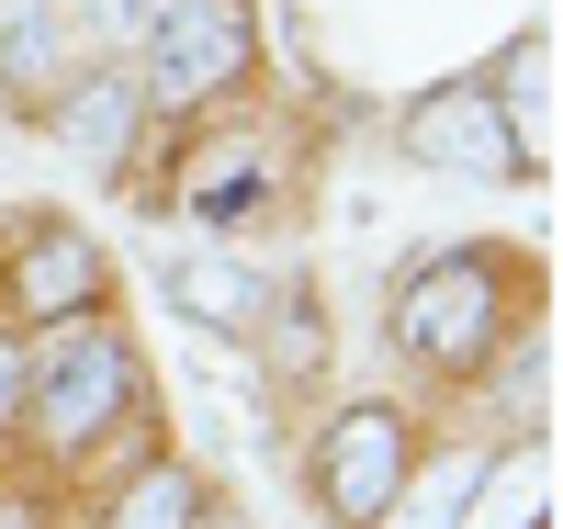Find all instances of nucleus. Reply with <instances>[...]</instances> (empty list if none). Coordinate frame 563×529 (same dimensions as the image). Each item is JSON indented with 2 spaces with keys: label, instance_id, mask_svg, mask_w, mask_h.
Listing matches in <instances>:
<instances>
[{
  "label": "nucleus",
  "instance_id": "nucleus-16",
  "mask_svg": "<svg viewBox=\"0 0 563 529\" xmlns=\"http://www.w3.org/2000/svg\"><path fill=\"white\" fill-rule=\"evenodd\" d=\"M0 529H23V507H12V496H0Z\"/></svg>",
  "mask_w": 563,
  "mask_h": 529
},
{
  "label": "nucleus",
  "instance_id": "nucleus-13",
  "mask_svg": "<svg viewBox=\"0 0 563 529\" xmlns=\"http://www.w3.org/2000/svg\"><path fill=\"white\" fill-rule=\"evenodd\" d=\"M507 417H541V361H507Z\"/></svg>",
  "mask_w": 563,
  "mask_h": 529
},
{
  "label": "nucleus",
  "instance_id": "nucleus-4",
  "mask_svg": "<svg viewBox=\"0 0 563 529\" xmlns=\"http://www.w3.org/2000/svg\"><path fill=\"white\" fill-rule=\"evenodd\" d=\"M406 158L451 169V180H530V147L485 102V79H451V90H429V102H406Z\"/></svg>",
  "mask_w": 563,
  "mask_h": 529
},
{
  "label": "nucleus",
  "instance_id": "nucleus-7",
  "mask_svg": "<svg viewBox=\"0 0 563 529\" xmlns=\"http://www.w3.org/2000/svg\"><path fill=\"white\" fill-rule=\"evenodd\" d=\"M169 305L203 316V327H249V316H260V282L225 260V249H180V260H169Z\"/></svg>",
  "mask_w": 563,
  "mask_h": 529
},
{
  "label": "nucleus",
  "instance_id": "nucleus-1",
  "mask_svg": "<svg viewBox=\"0 0 563 529\" xmlns=\"http://www.w3.org/2000/svg\"><path fill=\"white\" fill-rule=\"evenodd\" d=\"M124 395H135V361H124L113 327H90V316H68L45 350H23V406L45 428V451H90L124 417Z\"/></svg>",
  "mask_w": 563,
  "mask_h": 529
},
{
  "label": "nucleus",
  "instance_id": "nucleus-3",
  "mask_svg": "<svg viewBox=\"0 0 563 529\" xmlns=\"http://www.w3.org/2000/svg\"><path fill=\"white\" fill-rule=\"evenodd\" d=\"M316 496L339 529H372L406 507V417L395 406H350L339 428L316 440Z\"/></svg>",
  "mask_w": 563,
  "mask_h": 529
},
{
  "label": "nucleus",
  "instance_id": "nucleus-11",
  "mask_svg": "<svg viewBox=\"0 0 563 529\" xmlns=\"http://www.w3.org/2000/svg\"><path fill=\"white\" fill-rule=\"evenodd\" d=\"M474 473H485L474 451H451V462L429 473V496H417V529H451V518H462V496H474Z\"/></svg>",
  "mask_w": 563,
  "mask_h": 529
},
{
  "label": "nucleus",
  "instance_id": "nucleus-15",
  "mask_svg": "<svg viewBox=\"0 0 563 529\" xmlns=\"http://www.w3.org/2000/svg\"><path fill=\"white\" fill-rule=\"evenodd\" d=\"M192 529H249V518L238 507H192Z\"/></svg>",
  "mask_w": 563,
  "mask_h": 529
},
{
  "label": "nucleus",
  "instance_id": "nucleus-6",
  "mask_svg": "<svg viewBox=\"0 0 563 529\" xmlns=\"http://www.w3.org/2000/svg\"><path fill=\"white\" fill-rule=\"evenodd\" d=\"M90 282H102V260H90V236H68V225H45L34 249H23V316H79L90 305Z\"/></svg>",
  "mask_w": 563,
  "mask_h": 529
},
{
  "label": "nucleus",
  "instance_id": "nucleus-2",
  "mask_svg": "<svg viewBox=\"0 0 563 529\" xmlns=\"http://www.w3.org/2000/svg\"><path fill=\"white\" fill-rule=\"evenodd\" d=\"M496 316H507V294H496V260L485 249H451V260H429L395 294V339L417 350V361H485L496 350Z\"/></svg>",
  "mask_w": 563,
  "mask_h": 529
},
{
  "label": "nucleus",
  "instance_id": "nucleus-14",
  "mask_svg": "<svg viewBox=\"0 0 563 529\" xmlns=\"http://www.w3.org/2000/svg\"><path fill=\"white\" fill-rule=\"evenodd\" d=\"M12 417H23V350L0 339V428H12Z\"/></svg>",
  "mask_w": 563,
  "mask_h": 529
},
{
  "label": "nucleus",
  "instance_id": "nucleus-9",
  "mask_svg": "<svg viewBox=\"0 0 563 529\" xmlns=\"http://www.w3.org/2000/svg\"><path fill=\"white\" fill-rule=\"evenodd\" d=\"M124 135H135V90H124V79H90V90H68V147H90V158H124Z\"/></svg>",
  "mask_w": 563,
  "mask_h": 529
},
{
  "label": "nucleus",
  "instance_id": "nucleus-8",
  "mask_svg": "<svg viewBox=\"0 0 563 529\" xmlns=\"http://www.w3.org/2000/svg\"><path fill=\"white\" fill-rule=\"evenodd\" d=\"M462 529H541V451H507L496 473H474Z\"/></svg>",
  "mask_w": 563,
  "mask_h": 529
},
{
  "label": "nucleus",
  "instance_id": "nucleus-10",
  "mask_svg": "<svg viewBox=\"0 0 563 529\" xmlns=\"http://www.w3.org/2000/svg\"><path fill=\"white\" fill-rule=\"evenodd\" d=\"M192 473H135V496L113 507V529H192Z\"/></svg>",
  "mask_w": 563,
  "mask_h": 529
},
{
  "label": "nucleus",
  "instance_id": "nucleus-5",
  "mask_svg": "<svg viewBox=\"0 0 563 529\" xmlns=\"http://www.w3.org/2000/svg\"><path fill=\"white\" fill-rule=\"evenodd\" d=\"M249 68V12L238 0H158L147 12V90L158 102H203Z\"/></svg>",
  "mask_w": 563,
  "mask_h": 529
},
{
  "label": "nucleus",
  "instance_id": "nucleus-12",
  "mask_svg": "<svg viewBox=\"0 0 563 529\" xmlns=\"http://www.w3.org/2000/svg\"><path fill=\"white\" fill-rule=\"evenodd\" d=\"M158 0H90V34H147Z\"/></svg>",
  "mask_w": 563,
  "mask_h": 529
}]
</instances>
